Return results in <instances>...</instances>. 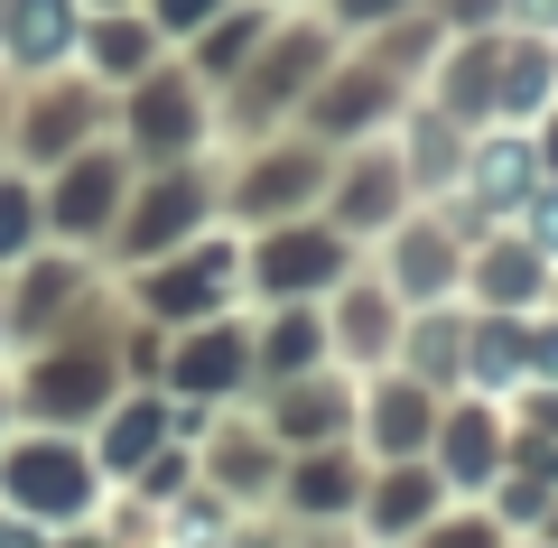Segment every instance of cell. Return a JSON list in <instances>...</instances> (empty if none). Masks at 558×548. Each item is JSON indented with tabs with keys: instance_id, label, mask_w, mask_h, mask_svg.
I'll use <instances>...</instances> for the list:
<instances>
[{
	"instance_id": "6da1fadb",
	"label": "cell",
	"mask_w": 558,
	"mask_h": 548,
	"mask_svg": "<svg viewBox=\"0 0 558 548\" xmlns=\"http://www.w3.org/2000/svg\"><path fill=\"white\" fill-rule=\"evenodd\" d=\"M57 28H65V20H57V0H28V20H10V38H20L28 57H47V47H57Z\"/></svg>"
},
{
	"instance_id": "7a4b0ae2",
	"label": "cell",
	"mask_w": 558,
	"mask_h": 548,
	"mask_svg": "<svg viewBox=\"0 0 558 548\" xmlns=\"http://www.w3.org/2000/svg\"><path fill=\"white\" fill-rule=\"evenodd\" d=\"M428 548H484V529H447V539H428Z\"/></svg>"
},
{
	"instance_id": "3957f363",
	"label": "cell",
	"mask_w": 558,
	"mask_h": 548,
	"mask_svg": "<svg viewBox=\"0 0 558 548\" xmlns=\"http://www.w3.org/2000/svg\"><path fill=\"white\" fill-rule=\"evenodd\" d=\"M539 233H549V242H558V196H549V205H539Z\"/></svg>"
}]
</instances>
